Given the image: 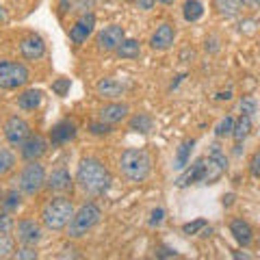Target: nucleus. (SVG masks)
Returning a JSON list of instances; mask_svg holds the SVG:
<instances>
[{"label":"nucleus","instance_id":"obj_25","mask_svg":"<svg viewBox=\"0 0 260 260\" xmlns=\"http://www.w3.org/2000/svg\"><path fill=\"white\" fill-rule=\"evenodd\" d=\"M215 9L223 18H234L241 11V0H215Z\"/></svg>","mask_w":260,"mask_h":260},{"label":"nucleus","instance_id":"obj_1","mask_svg":"<svg viewBox=\"0 0 260 260\" xmlns=\"http://www.w3.org/2000/svg\"><path fill=\"white\" fill-rule=\"evenodd\" d=\"M76 184L78 189L91 195V198H98V195H104L111 186V174L107 165L102 160H98L93 156L83 158L78 162V172H76Z\"/></svg>","mask_w":260,"mask_h":260},{"label":"nucleus","instance_id":"obj_7","mask_svg":"<svg viewBox=\"0 0 260 260\" xmlns=\"http://www.w3.org/2000/svg\"><path fill=\"white\" fill-rule=\"evenodd\" d=\"M26 65L18 61H0V89H18L28 83Z\"/></svg>","mask_w":260,"mask_h":260},{"label":"nucleus","instance_id":"obj_24","mask_svg":"<svg viewBox=\"0 0 260 260\" xmlns=\"http://www.w3.org/2000/svg\"><path fill=\"white\" fill-rule=\"evenodd\" d=\"M182 15L186 22H198L202 15H204V5L200 0H186L182 5Z\"/></svg>","mask_w":260,"mask_h":260},{"label":"nucleus","instance_id":"obj_34","mask_svg":"<svg viewBox=\"0 0 260 260\" xmlns=\"http://www.w3.org/2000/svg\"><path fill=\"white\" fill-rule=\"evenodd\" d=\"M11 230H13V217H11V213L9 210H0V232H9L11 234Z\"/></svg>","mask_w":260,"mask_h":260},{"label":"nucleus","instance_id":"obj_30","mask_svg":"<svg viewBox=\"0 0 260 260\" xmlns=\"http://www.w3.org/2000/svg\"><path fill=\"white\" fill-rule=\"evenodd\" d=\"M20 204H22V191H18V189L9 191L7 193V200H3V208L9 210V213L15 208H20Z\"/></svg>","mask_w":260,"mask_h":260},{"label":"nucleus","instance_id":"obj_48","mask_svg":"<svg viewBox=\"0 0 260 260\" xmlns=\"http://www.w3.org/2000/svg\"><path fill=\"white\" fill-rule=\"evenodd\" d=\"M0 200H3V189H0Z\"/></svg>","mask_w":260,"mask_h":260},{"label":"nucleus","instance_id":"obj_36","mask_svg":"<svg viewBox=\"0 0 260 260\" xmlns=\"http://www.w3.org/2000/svg\"><path fill=\"white\" fill-rule=\"evenodd\" d=\"M70 87H72L70 78H59V80H54V83H52V91L56 95H65V93L70 91Z\"/></svg>","mask_w":260,"mask_h":260},{"label":"nucleus","instance_id":"obj_18","mask_svg":"<svg viewBox=\"0 0 260 260\" xmlns=\"http://www.w3.org/2000/svg\"><path fill=\"white\" fill-rule=\"evenodd\" d=\"M128 113H130L128 104H124V102H113V104H107V107L100 111V119L113 126V124H119V121H124L128 117Z\"/></svg>","mask_w":260,"mask_h":260},{"label":"nucleus","instance_id":"obj_35","mask_svg":"<svg viewBox=\"0 0 260 260\" xmlns=\"http://www.w3.org/2000/svg\"><path fill=\"white\" fill-rule=\"evenodd\" d=\"M15 258L18 260H35L37 258V249L32 245H22L18 251H15Z\"/></svg>","mask_w":260,"mask_h":260},{"label":"nucleus","instance_id":"obj_40","mask_svg":"<svg viewBox=\"0 0 260 260\" xmlns=\"http://www.w3.org/2000/svg\"><path fill=\"white\" fill-rule=\"evenodd\" d=\"M162 219H165V210H162V208H154V210H152V215H150V225H152V228L160 225V223H162Z\"/></svg>","mask_w":260,"mask_h":260},{"label":"nucleus","instance_id":"obj_28","mask_svg":"<svg viewBox=\"0 0 260 260\" xmlns=\"http://www.w3.org/2000/svg\"><path fill=\"white\" fill-rule=\"evenodd\" d=\"M15 251V241L9 232H0V258H9Z\"/></svg>","mask_w":260,"mask_h":260},{"label":"nucleus","instance_id":"obj_31","mask_svg":"<svg viewBox=\"0 0 260 260\" xmlns=\"http://www.w3.org/2000/svg\"><path fill=\"white\" fill-rule=\"evenodd\" d=\"M239 109H241V115H247V117H254L258 113V102L256 98H243V100L239 102Z\"/></svg>","mask_w":260,"mask_h":260},{"label":"nucleus","instance_id":"obj_11","mask_svg":"<svg viewBox=\"0 0 260 260\" xmlns=\"http://www.w3.org/2000/svg\"><path fill=\"white\" fill-rule=\"evenodd\" d=\"M93 28H95V15L93 13H83L80 20L70 28V39L76 46H80L83 42H87V37L93 32Z\"/></svg>","mask_w":260,"mask_h":260},{"label":"nucleus","instance_id":"obj_9","mask_svg":"<svg viewBox=\"0 0 260 260\" xmlns=\"http://www.w3.org/2000/svg\"><path fill=\"white\" fill-rule=\"evenodd\" d=\"M15 232H18V241L22 243V245H32V247H35L44 237L42 225H39L35 219H20Z\"/></svg>","mask_w":260,"mask_h":260},{"label":"nucleus","instance_id":"obj_2","mask_svg":"<svg viewBox=\"0 0 260 260\" xmlns=\"http://www.w3.org/2000/svg\"><path fill=\"white\" fill-rule=\"evenodd\" d=\"M119 172L128 182H143L152 172V156L143 148H128L121 152Z\"/></svg>","mask_w":260,"mask_h":260},{"label":"nucleus","instance_id":"obj_5","mask_svg":"<svg viewBox=\"0 0 260 260\" xmlns=\"http://www.w3.org/2000/svg\"><path fill=\"white\" fill-rule=\"evenodd\" d=\"M20 191L24 195H37L46 186V169L39 160H28L20 172Z\"/></svg>","mask_w":260,"mask_h":260},{"label":"nucleus","instance_id":"obj_4","mask_svg":"<svg viewBox=\"0 0 260 260\" xmlns=\"http://www.w3.org/2000/svg\"><path fill=\"white\" fill-rule=\"evenodd\" d=\"M102 219V210L95 202H87L83 204L74 215H72L70 223H68V237L70 239H80L85 237L87 232H91L93 228L100 223Z\"/></svg>","mask_w":260,"mask_h":260},{"label":"nucleus","instance_id":"obj_19","mask_svg":"<svg viewBox=\"0 0 260 260\" xmlns=\"http://www.w3.org/2000/svg\"><path fill=\"white\" fill-rule=\"evenodd\" d=\"M230 232L234 241L239 243V245L247 247L251 241H254V230H251V225L245 221V219H232L230 221Z\"/></svg>","mask_w":260,"mask_h":260},{"label":"nucleus","instance_id":"obj_29","mask_svg":"<svg viewBox=\"0 0 260 260\" xmlns=\"http://www.w3.org/2000/svg\"><path fill=\"white\" fill-rule=\"evenodd\" d=\"M13 167H15V154L11 150L3 148V150H0V176L9 174Z\"/></svg>","mask_w":260,"mask_h":260},{"label":"nucleus","instance_id":"obj_37","mask_svg":"<svg viewBox=\"0 0 260 260\" xmlns=\"http://www.w3.org/2000/svg\"><path fill=\"white\" fill-rule=\"evenodd\" d=\"M204 228H206V221H204V219H198V221L184 223V225H182V232H184V234H198L200 230H204Z\"/></svg>","mask_w":260,"mask_h":260},{"label":"nucleus","instance_id":"obj_22","mask_svg":"<svg viewBox=\"0 0 260 260\" xmlns=\"http://www.w3.org/2000/svg\"><path fill=\"white\" fill-rule=\"evenodd\" d=\"M115 54L119 56V59H139L141 44L137 42V39H126L124 37V42L115 48Z\"/></svg>","mask_w":260,"mask_h":260},{"label":"nucleus","instance_id":"obj_39","mask_svg":"<svg viewBox=\"0 0 260 260\" xmlns=\"http://www.w3.org/2000/svg\"><path fill=\"white\" fill-rule=\"evenodd\" d=\"M249 174L260 180V150H258L254 156H251V160H249Z\"/></svg>","mask_w":260,"mask_h":260},{"label":"nucleus","instance_id":"obj_13","mask_svg":"<svg viewBox=\"0 0 260 260\" xmlns=\"http://www.w3.org/2000/svg\"><path fill=\"white\" fill-rule=\"evenodd\" d=\"M20 52L26 61H39L46 54V42L39 35H28L20 42Z\"/></svg>","mask_w":260,"mask_h":260},{"label":"nucleus","instance_id":"obj_33","mask_svg":"<svg viewBox=\"0 0 260 260\" xmlns=\"http://www.w3.org/2000/svg\"><path fill=\"white\" fill-rule=\"evenodd\" d=\"M89 133L91 135H95V137H102V135H111L113 133V128H111V124H107V121H93L91 126H89Z\"/></svg>","mask_w":260,"mask_h":260},{"label":"nucleus","instance_id":"obj_42","mask_svg":"<svg viewBox=\"0 0 260 260\" xmlns=\"http://www.w3.org/2000/svg\"><path fill=\"white\" fill-rule=\"evenodd\" d=\"M137 3H139V9L150 11L152 7H154V3H156V0H137Z\"/></svg>","mask_w":260,"mask_h":260},{"label":"nucleus","instance_id":"obj_41","mask_svg":"<svg viewBox=\"0 0 260 260\" xmlns=\"http://www.w3.org/2000/svg\"><path fill=\"white\" fill-rule=\"evenodd\" d=\"M241 7L251 9V11H260V0H241Z\"/></svg>","mask_w":260,"mask_h":260},{"label":"nucleus","instance_id":"obj_21","mask_svg":"<svg viewBox=\"0 0 260 260\" xmlns=\"http://www.w3.org/2000/svg\"><path fill=\"white\" fill-rule=\"evenodd\" d=\"M44 102V93L39 89H26L22 95H18V107L22 111H35L42 107Z\"/></svg>","mask_w":260,"mask_h":260},{"label":"nucleus","instance_id":"obj_16","mask_svg":"<svg viewBox=\"0 0 260 260\" xmlns=\"http://www.w3.org/2000/svg\"><path fill=\"white\" fill-rule=\"evenodd\" d=\"M126 85L121 83V80L117 78H102V80H98V85H95V91L100 98H104V100H117V98H121L126 93Z\"/></svg>","mask_w":260,"mask_h":260},{"label":"nucleus","instance_id":"obj_6","mask_svg":"<svg viewBox=\"0 0 260 260\" xmlns=\"http://www.w3.org/2000/svg\"><path fill=\"white\" fill-rule=\"evenodd\" d=\"M228 169V158L225 154L221 152V148H219L217 143L210 145L208 150V158H204V172H202V180L204 184H215L219 178H221L225 174Z\"/></svg>","mask_w":260,"mask_h":260},{"label":"nucleus","instance_id":"obj_27","mask_svg":"<svg viewBox=\"0 0 260 260\" xmlns=\"http://www.w3.org/2000/svg\"><path fill=\"white\" fill-rule=\"evenodd\" d=\"M193 145H195V141H193V139H186V141L180 145V148H178L176 160H174V167H176V169H184L186 165H189V158H191Z\"/></svg>","mask_w":260,"mask_h":260},{"label":"nucleus","instance_id":"obj_45","mask_svg":"<svg viewBox=\"0 0 260 260\" xmlns=\"http://www.w3.org/2000/svg\"><path fill=\"white\" fill-rule=\"evenodd\" d=\"M232 200H234V195H228V198H223V204L230 206V204H232Z\"/></svg>","mask_w":260,"mask_h":260},{"label":"nucleus","instance_id":"obj_38","mask_svg":"<svg viewBox=\"0 0 260 260\" xmlns=\"http://www.w3.org/2000/svg\"><path fill=\"white\" fill-rule=\"evenodd\" d=\"M93 9V0H78L76 5H72V11L76 13H91Z\"/></svg>","mask_w":260,"mask_h":260},{"label":"nucleus","instance_id":"obj_17","mask_svg":"<svg viewBox=\"0 0 260 260\" xmlns=\"http://www.w3.org/2000/svg\"><path fill=\"white\" fill-rule=\"evenodd\" d=\"M74 137H76V124L70 119L59 121V124L52 126V130H50V143L52 145H63V143L72 141Z\"/></svg>","mask_w":260,"mask_h":260},{"label":"nucleus","instance_id":"obj_8","mask_svg":"<svg viewBox=\"0 0 260 260\" xmlns=\"http://www.w3.org/2000/svg\"><path fill=\"white\" fill-rule=\"evenodd\" d=\"M28 135H30V124L24 117L13 115V117L7 119V124H5V139L9 141V145L18 148V145H22L24 141L28 139Z\"/></svg>","mask_w":260,"mask_h":260},{"label":"nucleus","instance_id":"obj_43","mask_svg":"<svg viewBox=\"0 0 260 260\" xmlns=\"http://www.w3.org/2000/svg\"><path fill=\"white\" fill-rule=\"evenodd\" d=\"M59 11H61V13L72 11V0H61V3H59Z\"/></svg>","mask_w":260,"mask_h":260},{"label":"nucleus","instance_id":"obj_10","mask_svg":"<svg viewBox=\"0 0 260 260\" xmlns=\"http://www.w3.org/2000/svg\"><path fill=\"white\" fill-rule=\"evenodd\" d=\"M98 48L104 52H115V48L124 42V28L117 26V24H113V26H107L100 35H98Z\"/></svg>","mask_w":260,"mask_h":260},{"label":"nucleus","instance_id":"obj_20","mask_svg":"<svg viewBox=\"0 0 260 260\" xmlns=\"http://www.w3.org/2000/svg\"><path fill=\"white\" fill-rule=\"evenodd\" d=\"M202 172H204V158H198L180 178H178L176 184L180 186V189H184V186H189V184L200 182L202 180Z\"/></svg>","mask_w":260,"mask_h":260},{"label":"nucleus","instance_id":"obj_14","mask_svg":"<svg viewBox=\"0 0 260 260\" xmlns=\"http://www.w3.org/2000/svg\"><path fill=\"white\" fill-rule=\"evenodd\" d=\"M20 148H22L24 160H39L48 150V141L42 135H28V139L24 141Z\"/></svg>","mask_w":260,"mask_h":260},{"label":"nucleus","instance_id":"obj_23","mask_svg":"<svg viewBox=\"0 0 260 260\" xmlns=\"http://www.w3.org/2000/svg\"><path fill=\"white\" fill-rule=\"evenodd\" d=\"M128 126H130V130H133V133L148 135L150 130H152V126H154V121H152V117L148 115V113H137V115L128 121Z\"/></svg>","mask_w":260,"mask_h":260},{"label":"nucleus","instance_id":"obj_26","mask_svg":"<svg viewBox=\"0 0 260 260\" xmlns=\"http://www.w3.org/2000/svg\"><path fill=\"white\" fill-rule=\"evenodd\" d=\"M251 133V117L247 115H241L237 121H234V128H232V137H234V141L241 143L245 137Z\"/></svg>","mask_w":260,"mask_h":260},{"label":"nucleus","instance_id":"obj_44","mask_svg":"<svg viewBox=\"0 0 260 260\" xmlns=\"http://www.w3.org/2000/svg\"><path fill=\"white\" fill-rule=\"evenodd\" d=\"M158 256H162V258H172V256H178L176 251H172V249H160L158 251Z\"/></svg>","mask_w":260,"mask_h":260},{"label":"nucleus","instance_id":"obj_12","mask_svg":"<svg viewBox=\"0 0 260 260\" xmlns=\"http://www.w3.org/2000/svg\"><path fill=\"white\" fill-rule=\"evenodd\" d=\"M174 39H176V28H174V24L162 22L160 26L152 32L150 46L154 48V50H167V48L174 46Z\"/></svg>","mask_w":260,"mask_h":260},{"label":"nucleus","instance_id":"obj_47","mask_svg":"<svg viewBox=\"0 0 260 260\" xmlns=\"http://www.w3.org/2000/svg\"><path fill=\"white\" fill-rule=\"evenodd\" d=\"M0 20H5V11L3 9H0Z\"/></svg>","mask_w":260,"mask_h":260},{"label":"nucleus","instance_id":"obj_15","mask_svg":"<svg viewBox=\"0 0 260 260\" xmlns=\"http://www.w3.org/2000/svg\"><path fill=\"white\" fill-rule=\"evenodd\" d=\"M72 184H74V180H72V176L65 167H56L52 169L50 176H46V186L52 193H68L72 189Z\"/></svg>","mask_w":260,"mask_h":260},{"label":"nucleus","instance_id":"obj_32","mask_svg":"<svg viewBox=\"0 0 260 260\" xmlns=\"http://www.w3.org/2000/svg\"><path fill=\"white\" fill-rule=\"evenodd\" d=\"M232 128H234V117L225 115V117L217 124L215 135H217V137H232Z\"/></svg>","mask_w":260,"mask_h":260},{"label":"nucleus","instance_id":"obj_46","mask_svg":"<svg viewBox=\"0 0 260 260\" xmlns=\"http://www.w3.org/2000/svg\"><path fill=\"white\" fill-rule=\"evenodd\" d=\"M158 3H160V5H174L176 0H158Z\"/></svg>","mask_w":260,"mask_h":260},{"label":"nucleus","instance_id":"obj_3","mask_svg":"<svg viewBox=\"0 0 260 260\" xmlns=\"http://www.w3.org/2000/svg\"><path fill=\"white\" fill-rule=\"evenodd\" d=\"M72 215H74V204H72V200L65 198V195L48 200L42 208V221L48 230H52V232L65 230Z\"/></svg>","mask_w":260,"mask_h":260}]
</instances>
